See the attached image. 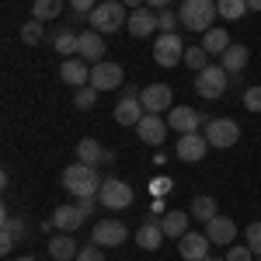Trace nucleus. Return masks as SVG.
<instances>
[{
	"instance_id": "34",
	"label": "nucleus",
	"mask_w": 261,
	"mask_h": 261,
	"mask_svg": "<svg viewBox=\"0 0 261 261\" xmlns=\"http://www.w3.org/2000/svg\"><path fill=\"white\" fill-rule=\"evenodd\" d=\"M73 105H77V112H87V108H94L98 105V91L87 84V87H77L73 91Z\"/></svg>"
},
{
	"instance_id": "46",
	"label": "nucleus",
	"mask_w": 261,
	"mask_h": 261,
	"mask_svg": "<svg viewBox=\"0 0 261 261\" xmlns=\"http://www.w3.org/2000/svg\"><path fill=\"white\" fill-rule=\"evenodd\" d=\"M247 11H261V0H247Z\"/></svg>"
},
{
	"instance_id": "4",
	"label": "nucleus",
	"mask_w": 261,
	"mask_h": 261,
	"mask_svg": "<svg viewBox=\"0 0 261 261\" xmlns=\"http://www.w3.org/2000/svg\"><path fill=\"white\" fill-rule=\"evenodd\" d=\"M226 87H230V73L223 70L220 63H209L199 77H195V91H199V98H205V101L223 98V94H226Z\"/></svg>"
},
{
	"instance_id": "44",
	"label": "nucleus",
	"mask_w": 261,
	"mask_h": 261,
	"mask_svg": "<svg viewBox=\"0 0 261 261\" xmlns=\"http://www.w3.org/2000/svg\"><path fill=\"white\" fill-rule=\"evenodd\" d=\"M167 4L171 0H146V7H153V11H167Z\"/></svg>"
},
{
	"instance_id": "20",
	"label": "nucleus",
	"mask_w": 261,
	"mask_h": 261,
	"mask_svg": "<svg viewBox=\"0 0 261 261\" xmlns=\"http://www.w3.org/2000/svg\"><path fill=\"white\" fill-rule=\"evenodd\" d=\"M146 115V108H143V101L140 98H122L119 105H115V122L119 125H140V119Z\"/></svg>"
},
{
	"instance_id": "2",
	"label": "nucleus",
	"mask_w": 261,
	"mask_h": 261,
	"mask_svg": "<svg viewBox=\"0 0 261 261\" xmlns=\"http://www.w3.org/2000/svg\"><path fill=\"white\" fill-rule=\"evenodd\" d=\"M87 21H91V32L112 35V32L125 28L129 14H125V4H122V0H105V4H98V7L87 14Z\"/></svg>"
},
{
	"instance_id": "1",
	"label": "nucleus",
	"mask_w": 261,
	"mask_h": 261,
	"mask_svg": "<svg viewBox=\"0 0 261 261\" xmlns=\"http://www.w3.org/2000/svg\"><path fill=\"white\" fill-rule=\"evenodd\" d=\"M63 188H66L70 195H77V199H98V192H101L98 167L73 161L66 171H63Z\"/></svg>"
},
{
	"instance_id": "19",
	"label": "nucleus",
	"mask_w": 261,
	"mask_h": 261,
	"mask_svg": "<svg viewBox=\"0 0 261 261\" xmlns=\"http://www.w3.org/2000/svg\"><path fill=\"white\" fill-rule=\"evenodd\" d=\"M49 223H53L56 230H63V233H73L84 223V213H81V205H56L53 216H49Z\"/></svg>"
},
{
	"instance_id": "10",
	"label": "nucleus",
	"mask_w": 261,
	"mask_h": 261,
	"mask_svg": "<svg viewBox=\"0 0 261 261\" xmlns=\"http://www.w3.org/2000/svg\"><path fill=\"white\" fill-rule=\"evenodd\" d=\"M91 241L105 244V247H119V244L129 241V230H125V223L122 220H98L94 223V233H91Z\"/></svg>"
},
{
	"instance_id": "18",
	"label": "nucleus",
	"mask_w": 261,
	"mask_h": 261,
	"mask_svg": "<svg viewBox=\"0 0 261 261\" xmlns=\"http://www.w3.org/2000/svg\"><path fill=\"white\" fill-rule=\"evenodd\" d=\"M205 237L216 244V247H226V244H233V237H237V223L226 220V216H213V220L205 223Z\"/></svg>"
},
{
	"instance_id": "49",
	"label": "nucleus",
	"mask_w": 261,
	"mask_h": 261,
	"mask_svg": "<svg viewBox=\"0 0 261 261\" xmlns=\"http://www.w3.org/2000/svg\"><path fill=\"white\" fill-rule=\"evenodd\" d=\"M254 261H261V258H254Z\"/></svg>"
},
{
	"instance_id": "40",
	"label": "nucleus",
	"mask_w": 261,
	"mask_h": 261,
	"mask_svg": "<svg viewBox=\"0 0 261 261\" xmlns=\"http://www.w3.org/2000/svg\"><path fill=\"white\" fill-rule=\"evenodd\" d=\"M70 7H73V14H77V18H87V14L98 7V0H70Z\"/></svg>"
},
{
	"instance_id": "26",
	"label": "nucleus",
	"mask_w": 261,
	"mask_h": 261,
	"mask_svg": "<svg viewBox=\"0 0 261 261\" xmlns=\"http://www.w3.org/2000/svg\"><path fill=\"white\" fill-rule=\"evenodd\" d=\"M230 45H233V42H230V32H226V28H209V32L202 35V49H205L209 56H223Z\"/></svg>"
},
{
	"instance_id": "13",
	"label": "nucleus",
	"mask_w": 261,
	"mask_h": 261,
	"mask_svg": "<svg viewBox=\"0 0 261 261\" xmlns=\"http://www.w3.org/2000/svg\"><path fill=\"white\" fill-rule=\"evenodd\" d=\"M205 150H209V140L202 133H185V136H178V161L199 164L205 157Z\"/></svg>"
},
{
	"instance_id": "32",
	"label": "nucleus",
	"mask_w": 261,
	"mask_h": 261,
	"mask_svg": "<svg viewBox=\"0 0 261 261\" xmlns=\"http://www.w3.org/2000/svg\"><path fill=\"white\" fill-rule=\"evenodd\" d=\"M185 63H188V70L202 73V70L209 66V53H205L202 45H188V49H185Z\"/></svg>"
},
{
	"instance_id": "8",
	"label": "nucleus",
	"mask_w": 261,
	"mask_h": 261,
	"mask_svg": "<svg viewBox=\"0 0 261 261\" xmlns=\"http://www.w3.org/2000/svg\"><path fill=\"white\" fill-rule=\"evenodd\" d=\"M98 202L105 209H115V213L119 209H129L133 205V188L119 178H105L101 181V192H98Z\"/></svg>"
},
{
	"instance_id": "22",
	"label": "nucleus",
	"mask_w": 261,
	"mask_h": 261,
	"mask_svg": "<svg viewBox=\"0 0 261 261\" xmlns=\"http://www.w3.org/2000/svg\"><path fill=\"white\" fill-rule=\"evenodd\" d=\"M161 241H164V226H161V220H153V216H150V220L136 230V244H140L143 251H157Z\"/></svg>"
},
{
	"instance_id": "15",
	"label": "nucleus",
	"mask_w": 261,
	"mask_h": 261,
	"mask_svg": "<svg viewBox=\"0 0 261 261\" xmlns=\"http://www.w3.org/2000/svg\"><path fill=\"white\" fill-rule=\"evenodd\" d=\"M167 129H171V125H167V119L150 115V112H146V115L140 119V125H136V133H140V140L146 143V146H161L164 136H167Z\"/></svg>"
},
{
	"instance_id": "14",
	"label": "nucleus",
	"mask_w": 261,
	"mask_h": 261,
	"mask_svg": "<svg viewBox=\"0 0 261 261\" xmlns=\"http://www.w3.org/2000/svg\"><path fill=\"white\" fill-rule=\"evenodd\" d=\"M60 81L70 84L73 91H77V87H87V84H91V66H87L81 56H70V60H63V66H60Z\"/></svg>"
},
{
	"instance_id": "27",
	"label": "nucleus",
	"mask_w": 261,
	"mask_h": 261,
	"mask_svg": "<svg viewBox=\"0 0 261 261\" xmlns=\"http://www.w3.org/2000/svg\"><path fill=\"white\" fill-rule=\"evenodd\" d=\"M77 161H81V164H91V167H98V164L105 161V146H101L98 140H91V136H87V140L77 143Z\"/></svg>"
},
{
	"instance_id": "21",
	"label": "nucleus",
	"mask_w": 261,
	"mask_h": 261,
	"mask_svg": "<svg viewBox=\"0 0 261 261\" xmlns=\"http://www.w3.org/2000/svg\"><path fill=\"white\" fill-rule=\"evenodd\" d=\"M77 56L84 63H101L105 60V39H101L98 32H84L81 45H77Z\"/></svg>"
},
{
	"instance_id": "38",
	"label": "nucleus",
	"mask_w": 261,
	"mask_h": 261,
	"mask_svg": "<svg viewBox=\"0 0 261 261\" xmlns=\"http://www.w3.org/2000/svg\"><path fill=\"white\" fill-rule=\"evenodd\" d=\"M247 247L254 251V258H261V223H251L247 226Z\"/></svg>"
},
{
	"instance_id": "16",
	"label": "nucleus",
	"mask_w": 261,
	"mask_h": 261,
	"mask_svg": "<svg viewBox=\"0 0 261 261\" xmlns=\"http://www.w3.org/2000/svg\"><path fill=\"white\" fill-rule=\"evenodd\" d=\"M209 247H213V241H209L205 233H185V237H178V254L185 261L209 258Z\"/></svg>"
},
{
	"instance_id": "9",
	"label": "nucleus",
	"mask_w": 261,
	"mask_h": 261,
	"mask_svg": "<svg viewBox=\"0 0 261 261\" xmlns=\"http://www.w3.org/2000/svg\"><path fill=\"white\" fill-rule=\"evenodd\" d=\"M140 101L150 115H161V112H171L174 108V91L167 84H146L140 91Z\"/></svg>"
},
{
	"instance_id": "41",
	"label": "nucleus",
	"mask_w": 261,
	"mask_h": 261,
	"mask_svg": "<svg viewBox=\"0 0 261 261\" xmlns=\"http://www.w3.org/2000/svg\"><path fill=\"white\" fill-rule=\"evenodd\" d=\"M150 188H153V195H161V199H164V195H167V188H171V181H167V178H157Z\"/></svg>"
},
{
	"instance_id": "23",
	"label": "nucleus",
	"mask_w": 261,
	"mask_h": 261,
	"mask_svg": "<svg viewBox=\"0 0 261 261\" xmlns=\"http://www.w3.org/2000/svg\"><path fill=\"white\" fill-rule=\"evenodd\" d=\"M247 60H251L247 45H230V49H226V53L220 56V66L226 70V73H230V77H237V73H244Z\"/></svg>"
},
{
	"instance_id": "7",
	"label": "nucleus",
	"mask_w": 261,
	"mask_h": 261,
	"mask_svg": "<svg viewBox=\"0 0 261 261\" xmlns=\"http://www.w3.org/2000/svg\"><path fill=\"white\" fill-rule=\"evenodd\" d=\"M153 60H157V66H178V63H185V42H181L178 32H167V35H161V39L153 42Z\"/></svg>"
},
{
	"instance_id": "35",
	"label": "nucleus",
	"mask_w": 261,
	"mask_h": 261,
	"mask_svg": "<svg viewBox=\"0 0 261 261\" xmlns=\"http://www.w3.org/2000/svg\"><path fill=\"white\" fill-rule=\"evenodd\" d=\"M181 18L174 14V11H157V28H161V35H167V32H178Z\"/></svg>"
},
{
	"instance_id": "36",
	"label": "nucleus",
	"mask_w": 261,
	"mask_h": 261,
	"mask_svg": "<svg viewBox=\"0 0 261 261\" xmlns=\"http://www.w3.org/2000/svg\"><path fill=\"white\" fill-rule=\"evenodd\" d=\"M226 261H254V251H251L247 244H230V251H226Z\"/></svg>"
},
{
	"instance_id": "25",
	"label": "nucleus",
	"mask_w": 261,
	"mask_h": 261,
	"mask_svg": "<svg viewBox=\"0 0 261 261\" xmlns=\"http://www.w3.org/2000/svg\"><path fill=\"white\" fill-rule=\"evenodd\" d=\"M77 45H81V35H77V32H70V28H56V32H53V49L60 53L63 60L77 56Z\"/></svg>"
},
{
	"instance_id": "29",
	"label": "nucleus",
	"mask_w": 261,
	"mask_h": 261,
	"mask_svg": "<svg viewBox=\"0 0 261 261\" xmlns=\"http://www.w3.org/2000/svg\"><path fill=\"white\" fill-rule=\"evenodd\" d=\"M213 216H220V209H216V199H213V195H195V199H192V220L209 223Z\"/></svg>"
},
{
	"instance_id": "39",
	"label": "nucleus",
	"mask_w": 261,
	"mask_h": 261,
	"mask_svg": "<svg viewBox=\"0 0 261 261\" xmlns=\"http://www.w3.org/2000/svg\"><path fill=\"white\" fill-rule=\"evenodd\" d=\"M77 261H105V251H101L98 244H87L77 251Z\"/></svg>"
},
{
	"instance_id": "42",
	"label": "nucleus",
	"mask_w": 261,
	"mask_h": 261,
	"mask_svg": "<svg viewBox=\"0 0 261 261\" xmlns=\"http://www.w3.org/2000/svg\"><path fill=\"white\" fill-rule=\"evenodd\" d=\"M77 205H81V213H84V216H91V213H94V205H98V199H81Z\"/></svg>"
},
{
	"instance_id": "17",
	"label": "nucleus",
	"mask_w": 261,
	"mask_h": 261,
	"mask_svg": "<svg viewBox=\"0 0 261 261\" xmlns=\"http://www.w3.org/2000/svg\"><path fill=\"white\" fill-rule=\"evenodd\" d=\"M125 28H129L133 39H146V35H153V32H157V11H153V7H140V11H133L129 21H125Z\"/></svg>"
},
{
	"instance_id": "33",
	"label": "nucleus",
	"mask_w": 261,
	"mask_h": 261,
	"mask_svg": "<svg viewBox=\"0 0 261 261\" xmlns=\"http://www.w3.org/2000/svg\"><path fill=\"white\" fill-rule=\"evenodd\" d=\"M45 39V32H42V21H24V24H21V42H24V45H39V42Z\"/></svg>"
},
{
	"instance_id": "47",
	"label": "nucleus",
	"mask_w": 261,
	"mask_h": 261,
	"mask_svg": "<svg viewBox=\"0 0 261 261\" xmlns=\"http://www.w3.org/2000/svg\"><path fill=\"white\" fill-rule=\"evenodd\" d=\"M14 261H39V258H32V254H24V258H14Z\"/></svg>"
},
{
	"instance_id": "37",
	"label": "nucleus",
	"mask_w": 261,
	"mask_h": 261,
	"mask_svg": "<svg viewBox=\"0 0 261 261\" xmlns=\"http://www.w3.org/2000/svg\"><path fill=\"white\" fill-rule=\"evenodd\" d=\"M244 108L254 112V115L261 112V87H247V91H244Z\"/></svg>"
},
{
	"instance_id": "11",
	"label": "nucleus",
	"mask_w": 261,
	"mask_h": 261,
	"mask_svg": "<svg viewBox=\"0 0 261 261\" xmlns=\"http://www.w3.org/2000/svg\"><path fill=\"white\" fill-rule=\"evenodd\" d=\"M202 122L205 119H202L195 108H188V105H174V108L167 112V125H171L174 133H181V136H185V133H199Z\"/></svg>"
},
{
	"instance_id": "3",
	"label": "nucleus",
	"mask_w": 261,
	"mask_h": 261,
	"mask_svg": "<svg viewBox=\"0 0 261 261\" xmlns=\"http://www.w3.org/2000/svg\"><path fill=\"white\" fill-rule=\"evenodd\" d=\"M216 0H185L181 4V11H178V18H181V24L188 28V32H209L213 28V21H216Z\"/></svg>"
},
{
	"instance_id": "5",
	"label": "nucleus",
	"mask_w": 261,
	"mask_h": 261,
	"mask_svg": "<svg viewBox=\"0 0 261 261\" xmlns=\"http://www.w3.org/2000/svg\"><path fill=\"white\" fill-rule=\"evenodd\" d=\"M125 84V70H122L119 63L112 60H101L91 66V87L98 91V94H105V91H115V87H122Z\"/></svg>"
},
{
	"instance_id": "31",
	"label": "nucleus",
	"mask_w": 261,
	"mask_h": 261,
	"mask_svg": "<svg viewBox=\"0 0 261 261\" xmlns=\"http://www.w3.org/2000/svg\"><path fill=\"white\" fill-rule=\"evenodd\" d=\"M216 11L226 21H241L247 14V0H216Z\"/></svg>"
},
{
	"instance_id": "45",
	"label": "nucleus",
	"mask_w": 261,
	"mask_h": 261,
	"mask_svg": "<svg viewBox=\"0 0 261 261\" xmlns=\"http://www.w3.org/2000/svg\"><path fill=\"white\" fill-rule=\"evenodd\" d=\"M122 4H125V11H140L146 0H122Z\"/></svg>"
},
{
	"instance_id": "6",
	"label": "nucleus",
	"mask_w": 261,
	"mask_h": 261,
	"mask_svg": "<svg viewBox=\"0 0 261 261\" xmlns=\"http://www.w3.org/2000/svg\"><path fill=\"white\" fill-rule=\"evenodd\" d=\"M205 140L216 150H230L233 143L241 140V125L233 119H209L205 122Z\"/></svg>"
},
{
	"instance_id": "30",
	"label": "nucleus",
	"mask_w": 261,
	"mask_h": 261,
	"mask_svg": "<svg viewBox=\"0 0 261 261\" xmlns=\"http://www.w3.org/2000/svg\"><path fill=\"white\" fill-rule=\"evenodd\" d=\"M60 11H63V0H35V4H32V18L42 21V24H45V21H56Z\"/></svg>"
},
{
	"instance_id": "24",
	"label": "nucleus",
	"mask_w": 261,
	"mask_h": 261,
	"mask_svg": "<svg viewBox=\"0 0 261 261\" xmlns=\"http://www.w3.org/2000/svg\"><path fill=\"white\" fill-rule=\"evenodd\" d=\"M49 258H53V261H73V258H77V241H73L70 233L49 237Z\"/></svg>"
},
{
	"instance_id": "48",
	"label": "nucleus",
	"mask_w": 261,
	"mask_h": 261,
	"mask_svg": "<svg viewBox=\"0 0 261 261\" xmlns=\"http://www.w3.org/2000/svg\"><path fill=\"white\" fill-rule=\"evenodd\" d=\"M202 261H220V258H213V254H209V258H202Z\"/></svg>"
},
{
	"instance_id": "12",
	"label": "nucleus",
	"mask_w": 261,
	"mask_h": 261,
	"mask_svg": "<svg viewBox=\"0 0 261 261\" xmlns=\"http://www.w3.org/2000/svg\"><path fill=\"white\" fill-rule=\"evenodd\" d=\"M28 237V223H24V216H11L7 209H4V233H0V251L4 254H11L14 251V244L24 241Z\"/></svg>"
},
{
	"instance_id": "28",
	"label": "nucleus",
	"mask_w": 261,
	"mask_h": 261,
	"mask_svg": "<svg viewBox=\"0 0 261 261\" xmlns=\"http://www.w3.org/2000/svg\"><path fill=\"white\" fill-rule=\"evenodd\" d=\"M161 226H164V237H185L188 233V213H164L161 216Z\"/></svg>"
},
{
	"instance_id": "43",
	"label": "nucleus",
	"mask_w": 261,
	"mask_h": 261,
	"mask_svg": "<svg viewBox=\"0 0 261 261\" xmlns=\"http://www.w3.org/2000/svg\"><path fill=\"white\" fill-rule=\"evenodd\" d=\"M122 98H140V91H136V84H122Z\"/></svg>"
}]
</instances>
